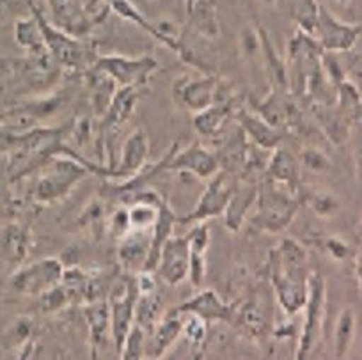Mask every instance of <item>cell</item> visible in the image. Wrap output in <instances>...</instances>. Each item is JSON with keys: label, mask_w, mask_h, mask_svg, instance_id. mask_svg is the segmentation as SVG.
Here are the masks:
<instances>
[{"label": "cell", "mask_w": 362, "mask_h": 360, "mask_svg": "<svg viewBox=\"0 0 362 360\" xmlns=\"http://www.w3.org/2000/svg\"><path fill=\"white\" fill-rule=\"evenodd\" d=\"M71 123L62 127H37L18 135L4 137L8 163L4 166L11 183L43 169L52 158L61 155L75 156L78 149L68 144Z\"/></svg>", "instance_id": "6da1fadb"}, {"label": "cell", "mask_w": 362, "mask_h": 360, "mask_svg": "<svg viewBox=\"0 0 362 360\" xmlns=\"http://www.w3.org/2000/svg\"><path fill=\"white\" fill-rule=\"evenodd\" d=\"M45 173L37 180L33 199L37 204H55L62 201L80 181L89 174L102 178H110V170L100 162H89L83 155L76 158L61 155L52 158L43 167Z\"/></svg>", "instance_id": "7a4b0ae2"}, {"label": "cell", "mask_w": 362, "mask_h": 360, "mask_svg": "<svg viewBox=\"0 0 362 360\" xmlns=\"http://www.w3.org/2000/svg\"><path fill=\"white\" fill-rule=\"evenodd\" d=\"M254 206L256 213L250 219V227L257 233H281L297 215L300 197L283 190L276 181H267L259 185Z\"/></svg>", "instance_id": "3957f363"}, {"label": "cell", "mask_w": 362, "mask_h": 360, "mask_svg": "<svg viewBox=\"0 0 362 360\" xmlns=\"http://www.w3.org/2000/svg\"><path fill=\"white\" fill-rule=\"evenodd\" d=\"M27 4H29L33 16L37 20V23H40V29L41 34H43L45 45H47L48 48V54H50V57L54 59V62L59 68L80 71V69H87L93 62H95V59L98 57V55L93 50H89L86 43H82L78 37L64 33L62 29L55 27L54 23L48 22V20L45 18L43 11L36 8V4H34L33 0H27Z\"/></svg>", "instance_id": "277c9868"}, {"label": "cell", "mask_w": 362, "mask_h": 360, "mask_svg": "<svg viewBox=\"0 0 362 360\" xmlns=\"http://www.w3.org/2000/svg\"><path fill=\"white\" fill-rule=\"evenodd\" d=\"M325 300H327V286L325 279L320 272H311L309 275V291L305 300V320L302 327L300 339H298L295 359L305 360L313 356L322 339L323 332V316H325Z\"/></svg>", "instance_id": "5b68a950"}, {"label": "cell", "mask_w": 362, "mask_h": 360, "mask_svg": "<svg viewBox=\"0 0 362 360\" xmlns=\"http://www.w3.org/2000/svg\"><path fill=\"white\" fill-rule=\"evenodd\" d=\"M109 75L119 87H144L153 73L158 69V62L151 55L127 57V55H98L89 66Z\"/></svg>", "instance_id": "8992f818"}, {"label": "cell", "mask_w": 362, "mask_h": 360, "mask_svg": "<svg viewBox=\"0 0 362 360\" xmlns=\"http://www.w3.org/2000/svg\"><path fill=\"white\" fill-rule=\"evenodd\" d=\"M361 34V23H344L337 20L323 4L316 9L313 37L318 41L323 52L343 54L355 47Z\"/></svg>", "instance_id": "52a82bcc"}, {"label": "cell", "mask_w": 362, "mask_h": 360, "mask_svg": "<svg viewBox=\"0 0 362 360\" xmlns=\"http://www.w3.org/2000/svg\"><path fill=\"white\" fill-rule=\"evenodd\" d=\"M64 265L57 257H45L22 267L11 277V288L25 296H40L57 286L62 279Z\"/></svg>", "instance_id": "ba28073f"}, {"label": "cell", "mask_w": 362, "mask_h": 360, "mask_svg": "<svg viewBox=\"0 0 362 360\" xmlns=\"http://www.w3.org/2000/svg\"><path fill=\"white\" fill-rule=\"evenodd\" d=\"M218 160L215 151L208 149L201 142H192L189 148L181 149L180 142H174L165 153V163H163V173L167 170H177V173H190L201 180H210L217 170Z\"/></svg>", "instance_id": "9c48e42d"}, {"label": "cell", "mask_w": 362, "mask_h": 360, "mask_svg": "<svg viewBox=\"0 0 362 360\" xmlns=\"http://www.w3.org/2000/svg\"><path fill=\"white\" fill-rule=\"evenodd\" d=\"M272 296L267 291H254L243 303H236L233 325L245 332L254 341H263L272 332Z\"/></svg>", "instance_id": "30bf717a"}, {"label": "cell", "mask_w": 362, "mask_h": 360, "mask_svg": "<svg viewBox=\"0 0 362 360\" xmlns=\"http://www.w3.org/2000/svg\"><path fill=\"white\" fill-rule=\"evenodd\" d=\"M233 188H235V185L231 183V174L218 169L208 181L206 188H204L203 195L197 201L196 208L190 213H187V215L177 216V223L185 226V223L204 222V220L222 215L226 206H228L229 197H231Z\"/></svg>", "instance_id": "8fae6325"}, {"label": "cell", "mask_w": 362, "mask_h": 360, "mask_svg": "<svg viewBox=\"0 0 362 360\" xmlns=\"http://www.w3.org/2000/svg\"><path fill=\"white\" fill-rule=\"evenodd\" d=\"M267 275L276 293L277 303L288 316H295L305 306L309 291V272H283L277 268H267Z\"/></svg>", "instance_id": "7c38bea8"}, {"label": "cell", "mask_w": 362, "mask_h": 360, "mask_svg": "<svg viewBox=\"0 0 362 360\" xmlns=\"http://www.w3.org/2000/svg\"><path fill=\"white\" fill-rule=\"evenodd\" d=\"M137 296L139 289L137 284H135V277H130L123 282L119 291H114L112 296L107 298L110 307V337H112L114 346H116L117 355H119L128 330L134 325V310Z\"/></svg>", "instance_id": "4fadbf2b"}, {"label": "cell", "mask_w": 362, "mask_h": 360, "mask_svg": "<svg viewBox=\"0 0 362 360\" xmlns=\"http://www.w3.org/2000/svg\"><path fill=\"white\" fill-rule=\"evenodd\" d=\"M189 234L169 236L160 250L155 272L169 286H180L189 277Z\"/></svg>", "instance_id": "5bb4252c"}, {"label": "cell", "mask_w": 362, "mask_h": 360, "mask_svg": "<svg viewBox=\"0 0 362 360\" xmlns=\"http://www.w3.org/2000/svg\"><path fill=\"white\" fill-rule=\"evenodd\" d=\"M142 87H117V91L114 93L112 101L107 107L105 114L102 115V123H100V130L96 134L98 137V153L102 149V146L109 144V141L112 139V135L123 127L128 121L132 114L135 110V105H137L139 98H141Z\"/></svg>", "instance_id": "9a60e30c"}, {"label": "cell", "mask_w": 362, "mask_h": 360, "mask_svg": "<svg viewBox=\"0 0 362 360\" xmlns=\"http://www.w3.org/2000/svg\"><path fill=\"white\" fill-rule=\"evenodd\" d=\"M218 79L214 75L180 76L173 86V94L185 108L196 112L204 110L214 103Z\"/></svg>", "instance_id": "2e32d148"}, {"label": "cell", "mask_w": 362, "mask_h": 360, "mask_svg": "<svg viewBox=\"0 0 362 360\" xmlns=\"http://www.w3.org/2000/svg\"><path fill=\"white\" fill-rule=\"evenodd\" d=\"M177 310L183 314H194L206 323L215 321V323L233 325L236 303H226L214 289H201L192 298L177 306Z\"/></svg>", "instance_id": "e0dca14e"}, {"label": "cell", "mask_w": 362, "mask_h": 360, "mask_svg": "<svg viewBox=\"0 0 362 360\" xmlns=\"http://www.w3.org/2000/svg\"><path fill=\"white\" fill-rule=\"evenodd\" d=\"M149 141L142 128H137L121 146V155L112 167L110 180H128L137 174L148 162Z\"/></svg>", "instance_id": "ac0fdd59"}, {"label": "cell", "mask_w": 362, "mask_h": 360, "mask_svg": "<svg viewBox=\"0 0 362 360\" xmlns=\"http://www.w3.org/2000/svg\"><path fill=\"white\" fill-rule=\"evenodd\" d=\"M236 124L243 130V134L247 135V139L252 141L254 146L261 149H267L272 151L276 149L277 146H281V142L284 141V132L279 128L272 127L264 121L261 115H257L254 110H247V108L240 107L235 114Z\"/></svg>", "instance_id": "d6986e66"}, {"label": "cell", "mask_w": 362, "mask_h": 360, "mask_svg": "<svg viewBox=\"0 0 362 360\" xmlns=\"http://www.w3.org/2000/svg\"><path fill=\"white\" fill-rule=\"evenodd\" d=\"M257 190H259V185L254 183V181L242 180V183L235 185V188L231 192V197L228 201V206H226L224 213H222V216H224V226L231 233H238L243 227L247 215H249L250 209L256 204Z\"/></svg>", "instance_id": "ffe728a7"}, {"label": "cell", "mask_w": 362, "mask_h": 360, "mask_svg": "<svg viewBox=\"0 0 362 360\" xmlns=\"http://www.w3.org/2000/svg\"><path fill=\"white\" fill-rule=\"evenodd\" d=\"M177 226V215L173 211V208L169 206V202L163 197H160L158 201V211H156L155 223L151 227V242H149V252L146 257V263L142 270L155 272L156 263H158L160 250L162 245L165 243V240L169 236H173L174 227Z\"/></svg>", "instance_id": "44dd1931"}, {"label": "cell", "mask_w": 362, "mask_h": 360, "mask_svg": "<svg viewBox=\"0 0 362 360\" xmlns=\"http://www.w3.org/2000/svg\"><path fill=\"white\" fill-rule=\"evenodd\" d=\"M181 327H183V313H180L177 307L165 310L160 316L155 330L148 337L149 348H151L149 355L153 359H160V356L167 355V352L173 348L174 342L181 337Z\"/></svg>", "instance_id": "7402d4cb"}, {"label": "cell", "mask_w": 362, "mask_h": 360, "mask_svg": "<svg viewBox=\"0 0 362 360\" xmlns=\"http://www.w3.org/2000/svg\"><path fill=\"white\" fill-rule=\"evenodd\" d=\"M257 33V40H259V54L263 55L264 69H267L268 80L272 83V89L276 91H290V86H288V66L286 62L283 61L279 54L276 50V45L272 41L268 30L257 22L254 25Z\"/></svg>", "instance_id": "603a6c76"}, {"label": "cell", "mask_w": 362, "mask_h": 360, "mask_svg": "<svg viewBox=\"0 0 362 360\" xmlns=\"http://www.w3.org/2000/svg\"><path fill=\"white\" fill-rule=\"evenodd\" d=\"M313 117L318 123L320 130L329 137L334 146H343L350 137V127L346 117L339 112L336 103H309Z\"/></svg>", "instance_id": "cb8c5ba5"}, {"label": "cell", "mask_w": 362, "mask_h": 360, "mask_svg": "<svg viewBox=\"0 0 362 360\" xmlns=\"http://www.w3.org/2000/svg\"><path fill=\"white\" fill-rule=\"evenodd\" d=\"M267 174L277 185H284L286 188H290L291 194L297 195L300 190V166H298L297 158L281 146L270 151Z\"/></svg>", "instance_id": "d4e9b609"}, {"label": "cell", "mask_w": 362, "mask_h": 360, "mask_svg": "<svg viewBox=\"0 0 362 360\" xmlns=\"http://www.w3.org/2000/svg\"><path fill=\"white\" fill-rule=\"evenodd\" d=\"M249 142H247V135L243 134L242 128L236 124L233 132H229L218 144V149L215 151V156L218 160V167L221 170H226L231 176L240 174L245 163L247 153H249Z\"/></svg>", "instance_id": "484cf974"}, {"label": "cell", "mask_w": 362, "mask_h": 360, "mask_svg": "<svg viewBox=\"0 0 362 360\" xmlns=\"http://www.w3.org/2000/svg\"><path fill=\"white\" fill-rule=\"evenodd\" d=\"M87 327H89V342L93 348V356L100 348H105L107 339L110 337V307L109 300L103 296L98 300H90L83 307Z\"/></svg>", "instance_id": "4316f807"}, {"label": "cell", "mask_w": 362, "mask_h": 360, "mask_svg": "<svg viewBox=\"0 0 362 360\" xmlns=\"http://www.w3.org/2000/svg\"><path fill=\"white\" fill-rule=\"evenodd\" d=\"M151 233L146 234V229H130L117 243V257L127 270H142L146 257L149 252Z\"/></svg>", "instance_id": "83f0119b"}, {"label": "cell", "mask_w": 362, "mask_h": 360, "mask_svg": "<svg viewBox=\"0 0 362 360\" xmlns=\"http://www.w3.org/2000/svg\"><path fill=\"white\" fill-rule=\"evenodd\" d=\"M210 247V229L206 223L199 222V226L189 234V281L194 288L203 286L204 277H206V252Z\"/></svg>", "instance_id": "f1b7e54d"}, {"label": "cell", "mask_w": 362, "mask_h": 360, "mask_svg": "<svg viewBox=\"0 0 362 360\" xmlns=\"http://www.w3.org/2000/svg\"><path fill=\"white\" fill-rule=\"evenodd\" d=\"M15 37L16 43L27 52L30 61L40 62V64L54 62V59L48 54L47 45H45L40 23L34 16L33 18H22L15 23Z\"/></svg>", "instance_id": "f546056e"}, {"label": "cell", "mask_w": 362, "mask_h": 360, "mask_svg": "<svg viewBox=\"0 0 362 360\" xmlns=\"http://www.w3.org/2000/svg\"><path fill=\"white\" fill-rule=\"evenodd\" d=\"M240 105H228V103H211L204 110L194 114V130L203 139H215L222 134L231 115L236 114Z\"/></svg>", "instance_id": "4dcf8cb0"}, {"label": "cell", "mask_w": 362, "mask_h": 360, "mask_svg": "<svg viewBox=\"0 0 362 360\" xmlns=\"http://www.w3.org/2000/svg\"><path fill=\"white\" fill-rule=\"evenodd\" d=\"M190 27L204 40H217L221 33L217 2L215 0H196L189 11Z\"/></svg>", "instance_id": "1f68e13d"}, {"label": "cell", "mask_w": 362, "mask_h": 360, "mask_svg": "<svg viewBox=\"0 0 362 360\" xmlns=\"http://www.w3.org/2000/svg\"><path fill=\"white\" fill-rule=\"evenodd\" d=\"M30 233L20 223H8L0 231V256L8 257L11 263H23L29 254Z\"/></svg>", "instance_id": "d6a6232c"}, {"label": "cell", "mask_w": 362, "mask_h": 360, "mask_svg": "<svg viewBox=\"0 0 362 360\" xmlns=\"http://www.w3.org/2000/svg\"><path fill=\"white\" fill-rule=\"evenodd\" d=\"M87 82H89L90 89V103H93V112H95V117H102L105 114L107 107L112 101L114 93L117 91V83L110 79L105 73L98 71V69L87 68Z\"/></svg>", "instance_id": "836d02e7"}, {"label": "cell", "mask_w": 362, "mask_h": 360, "mask_svg": "<svg viewBox=\"0 0 362 360\" xmlns=\"http://www.w3.org/2000/svg\"><path fill=\"white\" fill-rule=\"evenodd\" d=\"M162 314V295L158 293V289L137 296L134 310V323H137L139 327L144 328L148 337L151 335V332L155 330L156 323H158Z\"/></svg>", "instance_id": "e575fe53"}, {"label": "cell", "mask_w": 362, "mask_h": 360, "mask_svg": "<svg viewBox=\"0 0 362 360\" xmlns=\"http://www.w3.org/2000/svg\"><path fill=\"white\" fill-rule=\"evenodd\" d=\"M355 327H357V316L351 307H344L336 320L334 327V355L336 359H344L350 352V346L355 337Z\"/></svg>", "instance_id": "d590c367"}, {"label": "cell", "mask_w": 362, "mask_h": 360, "mask_svg": "<svg viewBox=\"0 0 362 360\" xmlns=\"http://www.w3.org/2000/svg\"><path fill=\"white\" fill-rule=\"evenodd\" d=\"M336 107L350 124L361 123V91L351 80H343L336 86Z\"/></svg>", "instance_id": "8d00e7d4"}, {"label": "cell", "mask_w": 362, "mask_h": 360, "mask_svg": "<svg viewBox=\"0 0 362 360\" xmlns=\"http://www.w3.org/2000/svg\"><path fill=\"white\" fill-rule=\"evenodd\" d=\"M146 346H148V334H146L144 328L139 327L137 323H134L130 327V330H128L127 337H124L119 356L123 360L144 359V356L148 355Z\"/></svg>", "instance_id": "74e56055"}, {"label": "cell", "mask_w": 362, "mask_h": 360, "mask_svg": "<svg viewBox=\"0 0 362 360\" xmlns=\"http://www.w3.org/2000/svg\"><path fill=\"white\" fill-rule=\"evenodd\" d=\"M33 330L34 323L27 316L18 318V320L13 321L8 328H6L4 341L8 344V348H23V346L29 344L33 341Z\"/></svg>", "instance_id": "f35d334b"}, {"label": "cell", "mask_w": 362, "mask_h": 360, "mask_svg": "<svg viewBox=\"0 0 362 360\" xmlns=\"http://www.w3.org/2000/svg\"><path fill=\"white\" fill-rule=\"evenodd\" d=\"M37 298H40V309L43 313H57V310L71 306V298L66 293V289L62 288L61 282L57 286H54V288L48 289V291H45Z\"/></svg>", "instance_id": "ab89813d"}, {"label": "cell", "mask_w": 362, "mask_h": 360, "mask_svg": "<svg viewBox=\"0 0 362 360\" xmlns=\"http://www.w3.org/2000/svg\"><path fill=\"white\" fill-rule=\"evenodd\" d=\"M308 204L313 211L322 219H330L339 209V201L334 197L332 194H325V192H315V194L308 195Z\"/></svg>", "instance_id": "60d3db41"}, {"label": "cell", "mask_w": 362, "mask_h": 360, "mask_svg": "<svg viewBox=\"0 0 362 360\" xmlns=\"http://www.w3.org/2000/svg\"><path fill=\"white\" fill-rule=\"evenodd\" d=\"M206 321L194 314H183V327H181V335H185L192 346H203L206 339Z\"/></svg>", "instance_id": "b9f144b4"}, {"label": "cell", "mask_w": 362, "mask_h": 360, "mask_svg": "<svg viewBox=\"0 0 362 360\" xmlns=\"http://www.w3.org/2000/svg\"><path fill=\"white\" fill-rule=\"evenodd\" d=\"M300 163L311 173H327L330 169L329 156L318 148H305L300 153Z\"/></svg>", "instance_id": "7bdbcfd3"}, {"label": "cell", "mask_w": 362, "mask_h": 360, "mask_svg": "<svg viewBox=\"0 0 362 360\" xmlns=\"http://www.w3.org/2000/svg\"><path fill=\"white\" fill-rule=\"evenodd\" d=\"M15 197L11 192V180L4 167H0V216H8L15 211Z\"/></svg>", "instance_id": "ee69618b"}, {"label": "cell", "mask_w": 362, "mask_h": 360, "mask_svg": "<svg viewBox=\"0 0 362 360\" xmlns=\"http://www.w3.org/2000/svg\"><path fill=\"white\" fill-rule=\"evenodd\" d=\"M130 220H128V209L119 208L112 213V216L109 219V231L112 233V236H116L119 240L121 236L130 231Z\"/></svg>", "instance_id": "f6af8a7d"}, {"label": "cell", "mask_w": 362, "mask_h": 360, "mask_svg": "<svg viewBox=\"0 0 362 360\" xmlns=\"http://www.w3.org/2000/svg\"><path fill=\"white\" fill-rule=\"evenodd\" d=\"M103 219H105V208H103V202L90 201L89 206H86V209H83L82 215H80L78 226H90V223H96Z\"/></svg>", "instance_id": "bcb514c9"}, {"label": "cell", "mask_w": 362, "mask_h": 360, "mask_svg": "<svg viewBox=\"0 0 362 360\" xmlns=\"http://www.w3.org/2000/svg\"><path fill=\"white\" fill-rule=\"evenodd\" d=\"M240 47H242L245 57H254L259 54V40H257V33L254 27L243 29L240 34Z\"/></svg>", "instance_id": "7dc6e473"}, {"label": "cell", "mask_w": 362, "mask_h": 360, "mask_svg": "<svg viewBox=\"0 0 362 360\" xmlns=\"http://www.w3.org/2000/svg\"><path fill=\"white\" fill-rule=\"evenodd\" d=\"M325 250L334 257L336 261H344L350 256V247L346 242H343L341 238H327L325 240Z\"/></svg>", "instance_id": "c3c4849f"}, {"label": "cell", "mask_w": 362, "mask_h": 360, "mask_svg": "<svg viewBox=\"0 0 362 360\" xmlns=\"http://www.w3.org/2000/svg\"><path fill=\"white\" fill-rule=\"evenodd\" d=\"M15 0H0V16H6L13 9Z\"/></svg>", "instance_id": "681fc988"}, {"label": "cell", "mask_w": 362, "mask_h": 360, "mask_svg": "<svg viewBox=\"0 0 362 360\" xmlns=\"http://www.w3.org/2000/svg\"><path fill=\"white\" fill-rule=\"evenodd\" d=\"M332 2H336V4H339V6H344V4H348L350 0H332Z\"/></svg>", "instance_id": "f907efd6"}, {"label": "cell", "mask_w": 362, "mask_h": 360, "mask_svg": "<svg viewBox=\"0 0 362 360\" xmlns=\"http://www.w3.org/2000/svg\"><path fill=\"white\" fill-rule=\"evenodd\" d=\"M261 2H263V4H267V6H272V4H276V0H261Z\"/></svg>", "instance_id": "816d5d0a"}, {"label": "cell", "mask_w": 362, "mask_h": 360, "mask_svg": "<svg viewBox=\"0 0 362 360\" xmlns=\"http://www.w3.org/2000/svg\"><path fill=\"white\" fill-rule=\"evenodd\" d=\"M194 2H196V0H187V11H189V9H190V6H192Z\"/></svg>", "instance_id": "f5cc1de1"}]
</instances>
